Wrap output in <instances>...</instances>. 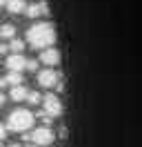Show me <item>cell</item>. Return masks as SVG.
Instances as JSON below:
<instances>
[{"instance_id":"obj_1","label":"cell","mask_w":142,"mask_h":147,"mask_svg":"<svg viewBox=\"0 0 142 147\" xmlns=\"http://www.w3.org/2000/svg\"><path fill=\"white\" fill-rule=\"evenodd\" d=\"M27 42L33 49H49L56 42V29L51 22H36L27 31Z\"/></svg>"},{"instance_id":"obj_2","label":"cell","mask_w":142,"mask_h":147,"mask_svg":"<svg viewBox=\"0 0 142 147\" xmlns=\"http://www.w3.org/2000/svg\"><path fill=\"white\" fill-rule=\"evenodd\" d=\"M31 125H33V114L29 109H13L7 118L9 131H22L25 134L27 129H31Z\"/></svg>"},{"instance_id":"obj_3","label":"cell","mask_w":142,"mask_h":147,"mask_svg":"<svg viewBox=\"0 0 142 147\" xmlns=\"http://www.w3.org/2000/svg\"><path fill=\"white\" fill-rule=\"evenodd\" d=\"M53 138H56V134H53L51 127H36L33 131H31V143H36L38 147H47L53 143Z\"/></svg>"},{"instance_id":"obj_4","label":"cell","mask_w":142,"mask_h":147,"mask_svg":"<svg viewBox=\"0 0 142 147\" xmlns=\"http://www.w3.org/2000/svg\"><path fill=\"white\" fill-rule=\"evenodd\" d=\"M60 74L56 71V69H42V71H38V83H40V87H58V83H60Z\"/></svg>"},{"instance_id":"obj_5","label":"cell","mask_w":142,"mask_h":147,"mask_svg":"<svg viewBox=\"0 0 142 147\" xmlns=\"http://www.w3.org/2000/svg\"><path fill=\"white\" fill-rule=\"evenodd\" d=\"M42 105H44V114H49L51 118H56V116L62 114V102H60V98L53 96V94H47V96H44Z\"/></svg>"},{"instance_id":"obj_6","label":"cell","mask_w":142,"mask_h":147,"mask_svg":"<svg viewBox=\"0 0 142 147\" xmlns=\"http://www.w3.org/2000/svg\"><path fill=\"white\" fill-rule=\"evenodd\" d=\"M27 63H29V60H27L22 54H11V56L7 58V69H9V71L22 74V71L27 69Z\"/></svg>"},{"instance_id":"obj_7","label":"cell","mask_w":142,"mask_h":147,"mask_svg":"<svg viewBox=\"0 0 142 147\" xmlns=\"http://www.w3.org/2000/svg\"><path fill=\"white\" fill-rule=\"evenodd\" d=\"M40 63H44L47 67H56V65L60 63V51L58 49H53V47H49V49H42L40 51Z\"/></svg>"},{"instance_id":"obj_8","label":"cell","mask_w":142,"mask_h":147,"mask_svg":"<svg viewBox=\"0 0 142 147\" xmlns=\"http://www.w3.org/2000/svg\"><path fill=\"white\" fill-rule=\"evenodd\" d=\"M29 18H40V16H47L49 13V5L44 2V0H40V2H33V5H29L25 11Z\"/></svg>"},{"instance_id":"obj_9","label":"cell","mask_w":142,"mask_h":147,"mask_svg":"<svg viewBox=\"0 0 142 147\" xmlns=\"http://www.w3.org/2000/svg\"><path fill=\"white\" fill-rule=\"evenodd\" d=\"M9 98H11V100H16V102H20V100H27V98H29V89H27L25 85L11 87V92H9Z\"/></svg>"},{"instance_id":"obj_10","label":"cell","mask_w":142,"mask_h":147,"mask_svg":"<svg viewBox=\"0 0 142 147\" xmlns=\"http://www.w3.org/2000/svg\"><path fill=\"white\" fill-rule=\"evenodd\" d=\"M27 0H7V9L9 13H25L27 11Z\"/></svg>"},{"instance_id":"obj_11","label":"cell","mask_w":142,"mask_h":147,"mask_svg":"<svg viewBox=\"0 0 142 147\" xmlns=\"http://www.w3.org/2000/svg\"><path fill=\"white\" fill-rule=\"evenodd\" d=\"M0 38L2 40H13L16 38V27L13 25H2L0 27Z\"/></svg>"},{"instance_id":"obj_12","label":"cell","mask_w":142,"mask_h":147,"mask_svg":"<svg viewBox=\"0 0 142 147\" xmlns=\"http://www.w3.org/2000/svg\"><path fill=\"white\" fill-rule=\"evenodd\" d=\"M5 78H7V85H11V87L22 85V74H18V71H9Z\"/></svg>"},{"instance_id":"obj_13","label":"cell","mask_w":142,"mask_h":147,"mask_svg":"<svg viewBox=\"0 0 142 147\" xmlns=\"http://www.w3.org/2000/svg\"><path fill=\"white\" fill-rule=\"evenodd\" d=\"M9 49H11L13 54H22V49H25V42H22L20 38H13V40L9 42Z\"/></svg>"},{"instance_id":"obj_14","label":"cell","mask_w":142,"mask_h":147,"mask_svg":"<svg viewBox=\"0 0 142 147\" xmlns=\"http://www.w3.org/2000/svg\"><path fill=\"white\" fill-rule=\"evenodd\" d=\"M27 100L31 102V105H38V102H42V94H38V92H29V98Z\"/></svg>"},{"instance_id":"obj_15","label":"cell","mask_w":142,"mask_h":147,"mask_svg":"<svg viewBox=\"0 0 142 147\" xmlns=\"http://www.w3.org/2000/svg\"><path fill=\"white\" fill-rule=\"evenodd\" d=\"M27 69H29V71H38V60H29V63H27Z\"/></svg>"},{"instance_id":"obj_16","label":"cell","mask_w":142,"mask_h":147,"mask_svg":"<svg viewBox=\"0 0 142 147\" xmlns=\"http://www.w3.org/2000/svg\"><path fill=\"white\" fill-rule=\"evenodd\" d=\"M5 134H7V131H5V125H2V123H0V140H2V138H5Z\"/></svg>"},{"instance_id":"obj_17","label":"cell","mask_w":142,"mask_h":147,"mask_svg":"<svg viewBox=\"0 0 142 147\" xmlns=\"http://www.w3.org/2000/svg\"><path fill=\"white\" fill-rule=\"evenodd\" d=\"M7 51H9V47H7V45H0V54H7Z\"/></svg>"},{"instance_id":"obj_18","label":"cell","mask_w":142,"mask_h":147,"mask_svg":"<svg viewBox=\"0 0 142 147\" xmlns=\"http://www.w3.org/2000/svg\"><path fill=\"white\" fill-rule=\"evenodd\" d=\"M2 102H5V94L0 92V105H2Z\"/></svg>"},{"instance_id":"obj_19","label":"cell","mask_w":142,"mask_h":147,"mask_svg":"<svg viewBox=\"0 0 142 147\" xmlns=\"http://www.w3.org/2000/svg\"><path fill=\"white\" fill-rule=\"evenodd\" d=\"M25 147H38V145H36V143H27Z\"/></svg>"},{"instance_id":"obj_20","label":"cell","mask_w":142,"mask_h":147,"mask_svg":"<svg viewBox=\"0 0 142 147\" xmlns=\"http://www.w3.org/2000/svg\"><path fill=\"white\" fill-rule=\"evenodd\" d=\"M9 147H25V145H18V143H13V145H9Z\"/></svg>"},{"instance_id":"obj_21","label":"cell","mask_w":142,"mask_h":147,"mask_svg":"<svg viewBox=\"0 0 142 147\" xmlns=\"http://www.w3.org/2000/svg\"><path fill=\"white\" fill-rule=\"evenodd\" d=\"M2 5H7V0H0V7H2Z\"/></svg>"},{"instance_id":"obj_22","label":"cell","mask_w":142,"mask_h":147,"mask_svg":"<svg viewBox=\"0 0 142 147\" xmlns=\"http://www.w3.org/2000/svg\"><path fill=\"white\" fill-rule=\"evenodd\" d=\"M0 147H2V145H0Z\"/></svg>"}]
</instances>
